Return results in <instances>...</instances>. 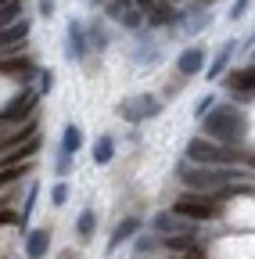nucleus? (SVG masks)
Here are the masks:
<instances>
[{"label":"nucleus","mask_w":255,"mask_h":259,"mask_svg":"<svg viewBox=\"0 0 255 259\" xmlns=\"http://www.w3.org/2000/svg\"><path fill=\"white\" fill-rule=\"evenodd\" d=\"M36 90H22L15 101H8V108H0V122H22V119H29L33 115V108H36Z\"/></svg>","instance_id":"423d86ee"},{"label":"nucleus","mask_w":255,"mask_h":259,"mask_svg":"<svg viewBox=\"0 0 255 259\" xmlns=\"http://www.w3.org/2000/svg\"><path fill=\"white\" fill-rule=\"evenodd\" d=\"M25 36H29V22H25V18H15L11 25L0 29V51H11V47L22 44Z\"/></svg>","instance_id":"9d476101"},{"label":"nucleus","mask_w":255,"mask_h":259,"mask_svg":"<svg viewBox=\"0 0 255 259\" xmlns=\"http://www.w3.org/2000/svg\"><path fill=\"white\" fill-rule=\"evenodd\" d=\"M140 18H144V11H140V8H126V11L119 15V22H122V25H130V29H137V25H140Z\"/></svg>","instance_id":"b1692460"},{"label":"nucleus","mask_w":255,"mask_h":259,"mask_svg":"<svg viewBox=\"0 0 255 259\" xmlns=\"http://www.w3.org/2000/svg\"><path fill=\"white\" fill-rule=\"evenodd\" d=\"M47 248H50V231H33L25 238V255L29 259H43Z\"/></svg>","instance_id":"ddd939ff"},{"label":"nucleus","mask_w":255,"mask_h":259,"mask_svg":"<svg viewBox=\"0 0 255 259\" xmlns=\"http://www.w3.org/2000/svg\"><path fill=\"white\" fill-rule=\"evenodd\" d=\"M18 15H22V4H18V0H4V4H0V29L11 25Z\"/></svg>","instance_id":"6ab92c4d"},{"label":"nucleus","mask_w":255,"mask_h":259,"mask_svg":"<svg viewBox=\"0 0 255 259\" xmlns=\"http://www.w3.org/2000/svg\"><path fill=\"white\" fill-rule=\"evenodd\" d=\"M137 231H140V220L137 216H126L115 231H112V238H108V252H115L122 241H130V238H137Z\"/></svg>","instance_id":"f8f14e48"},{"label":"nucleus","mask_w":255,"mask_h":259,"mask_svg":"<svg viewBox=\"0 0 255 259\" xmlns=\"http://www.w3.org/2000/svg\"><path fill=\"white\" fill-rule=\"evenodd\" d=\"M201 119H205V134H209V141H219V144H241V137H244V119H241L237 108L219 105L216 112H205Z\"/></svg>","instance_id":"f257e3e1"},{"label":"nucleus","mask_w":255,"mask_h":259,"mask_svg":"<svg viewBox=\"0 0 255 259\" xmlns=\"http://www.w3.org/2000/svg\"><path fill=\"white\" fill-rule=\"evenodd\" d=\"M40 15H43V18L54 15V0H40Z\"/></svg>","instance_id":"7c9ffc66"},{"label":"nucleus","mask_w":255,"mask_h":259,"mask_svg":"<svg viewBox=\"0 0 255 259\" xmlns=\"http://www.w3.org/2000/svg\"><path fill=\"white\" fill-rule=\"evenodd\" d=\"M201 65H205V51L201 47H187L180 54V61H176V69H180V76H198Z\"/></svg>","instance_id":"9b49d317"},{"label":"nucleus","mask_w":255,"mask_h":259,"mask_svg":"<svg viewBox=\"0 0 255 259\" xmlns=\"http://www.w3.org/2000/svg\"><path fill=\"white\" fill-rule=\"evenodd\" d=\"M112 155H115V141L105 134L97 144H93V162H97V166H105V162H112Z\"/></svg>","instance_id":"a211bd4d"},{"label":"nucleus","mask_w":255,"mask_h":259,"mask_svg":"<svg viewBox=\"0 0 255 259\" xmlns=\"http://www.w3.org/2000/svg\"><path fill=\"white\" fill-rule=\"evenodd\" d=\"M180 180H183L190 191L212 194V191H219V187H227V184L241 180V173L219 169V166H180Z\"/></svg>","instance_id":"7ed1b4c3"},{"label":"nucleus","mask_w":255,"mask_h":259,"mask_svg":"<svg viewBox=\"0 0 255 259\" xmlns=\"http://www.w3.org/2000/svg\"><path fill=\"white\" fill-rule=\"evenodd\" d=\"M248 8H251V0H237V4L230 8V18H241V15H244Z\"/></svg>","instance_id":"bb28decb"},{"label":"nucleus","mask_w":255,"mask_h":259,"mask_svg":"<svg viewBox=\"0 0 255 259\" xmlns=\"http://www.w3.org/2000/svg\"><path fill=\"white\" fill-rule=\"evenodd\" d=\"M212 105H216V97H212V94H205V97H201V101H198V105H194V115H198V119H201V115H205V112H209V108H212Z\"/></svg>","instance_id":"393cba45"},{"label":"nucleus","mask_w":255,"mask_h":259,"mask_svg":"<svg viewBox=\"0 0 255 259\" xmlns=\"http://www.w3.org/2000/svg\"><path fill=\"white\" fill-rule=\"evenodd\" d=\"M151 4H155V0H137V8H140V11H144V8H151Z\"/></svg>","instance_id":"473e14b6"},{"label":"nucleus","mask_w":255,"mask_h":259,"mask_svg":"<svg viewBox=\"0 0 255 259\" xmlns=\"http://www.w3.org/2000/svg\"><path fill=\"white\" fill-rule=\"evenodd\" d=\"M69 169H72V155L61 151V158H58V177H69Z\"/></svg>","instance_id":"a878e982"},{"label":"nucleus","mask_w":255,"mask_h":259,"mask_svg":"<svg viewBox=\"0 0 255 259\" xmlns=\"http://www.w3.org/2000/svg\"><path fill=\"white\" fill-rule=\"evenodd\" d=\"M40 151V137L33 134V137H25L22 144H11L4 155H0V166H18V162H25V158H33Z\"/></svg>","instance_id":"0eeeda50"},{"label":"nucleus","mask_w":255,"mask_h":259,"mask_svg":"<svg viewBox=\"0 0 255 259\" xmlns=\"http://www.w3.org/2000/svg\"><path fill=\"white\" fill-rule=\"evenodd\" d=\"M65 58L69 61H83L86 58V32L79 22H69V47H65Z\"/></svg>","instance_id":"1a4fd4ad"},{"label":"nucleus","mask_w":255,"mask_h":259,"mask_svg":"<svg viewBox=\"0 0 255 259\" xmlns=\"http://www.w3.org/2000/svg\"><path fill=\"white\" fill-rule=\"evenodd\" d=\"M0 4H4V0H0Z\"/></svg>","instance_id":"72a5a7b5"},{"label":"nucleus","mask_w":255,"mask_h":259,"mask_svg":"<svg viewBox=\"0 0 255 259\" xmlns=\"http://www.w3.org/2000/svg\"><path fill=\"white\" fill-rule=\"evenodd\" d=\"M187 155L201 162V166H219V162H251L248 151H241L237 144H219V141H209V137H194L187 144Z\"/></svg>","instance_id":"f03ea898"},{"label":"nucleus","mask_w":255,"mask_h":259,"mask_svg":"<svg viewBox=\"0 0 255 259\" xmlns=\"http://www.w3.org/2000/svg\"><path fill=\"white\" fill-rule=\"evenodd\" d=\"M216 209H219V202L212 194H201V191L198 194H183V198H176V205H173V212L183 216V220H212Z\"/></svg>","instance_id":"20e7f679"},{"label":"nucleus","mask_w":255,"mask_h":259,"mask_svg":"<svg viewBox=\"0 0 255 259\" xmlns=\"http://www.w3.org/2000/svg\"><path fill=\"white\" fill-rule=\"evenodd\" d=\"M234 51H237V44H234V40H227V44H223V47H219V54H216V61L209 65V79H219V76H223V69H227V65H230V58H234Z\"/></svg>","instance_id":"dca6fc26"},{"label":"nucleus","mask_w":255,"mask_h":259,"mask_svg":"<svg viewBox=\"0 0 255 259\" xmlns=\"http://www.w3.org/2000/svg\"><path fill=\"white\" fill-rule=\"evenodd\" d=\"M50 87H54V72H50V69H47V72H40V90H43V94H47V90H50Z\"/></svg>","instance_id":"cd10ccee"},{"label":"nucleus","mask_w":255,"mask_h":259,"mask_svg":"<svg viewBox=\"0 0 255 259\" xmlns=\"http://www.w3.org/2000/svg\"><path fill=\"white\" fill-rule=\"evenodd\" d=\"M8 223H18V212H11V209H0V227H8Z\"/></svg>","instance_id":"c85d7f7f"},{"label":"nucleus","mask_w":255,"mask_h":259,"mask_svg":"<svg viewBox=\"0 0 255 259\" xmlns=\"http://www.w3.org/2000/svg\"><path fill=\"white\" fill-rule=\"evenodd\" d=\"M105 44H108V36H105L101 29H93V47H97V51H105Z\"/></svg>","instance_id":"c756f323"},{"label":"nucleus","mask_w":255,"mask_h":259,"mask_svg":"<svg viewBox=\"0 0 255 259\" xmlns=\"http://www.w3.org/2000/svg\"><path fill=\"white\" fill-rule=\"evenodd\" d=\"M194 234H166V248H173V252H183V248H190L194 241H190Z\"/></svg>","instance_id":"4be33fe9"},{"label":"nucleus","mask_w":255,"mask_h":259,"mask_svg":"<svg viewBox=\"0 0 255 259\" xmlns=\"http://www.w3.org/2000/svg\"><path fill=\"white\" fill-rule=\"evenodd\" d=\"M183 255H187V259H205V252H198L194 245H190V248H183Z\"/></svg>","instance_id":"2f4dec72"},{"label":"nucleus","mask_w":255,"mask_h":259,"mask_svg":"<svg viewBox=\"0 0 255 259\" xmlns=\"http://www.w3.org/2000/svg\"><path fill=\"white\" fill-rule=\"evenodd\" d=\"M93 227H97V216H93V209H83V212H79V223H76L79 238H90V234H93Z\"/></svg>","instance_id":"aec40b11"},{"label":"nucleus","mask_w":255,"mask_h":259,"mask_svg":"<svg viewBox=\"0 0 255 259\" xmlns=\"http://www.w3.org/2000/svg\"><path fill=\"white\" fill-rule=\"evenodd\" d=\"M0 72L15 76V79H29L33 76V61L29 58H8V61H0Z\"/></svg>","instance_id":"4468645a"},{"label":"nucleus","mask_w":255,"mask_h":259,"mask_svg":"<svg viewBox=\"0 0 255 259\" xmlns=\"http://www.w3.org/2000/svg\"><path fill=\"white\" fill-rule=\"evenodd\" d=\"M83 148V130L76 126V122H69L65 126V137H61V151H65V155H76Z\"/></svg>","instance_id":"f3484780"},{"label":"nucleus","mask_w":255,"mask_h":259,"mask_svg":"<svg viewBox=\"0 0 255 259\" xmlns=\"http://www.w3.org/2000/svg\"><path fill=\"white\" fill-rule=\"evenodd\" d=\"M22 173H29V166H0V187H11Z\"/></svg>","instance_id":"412c9836"},{"label":"nucleus","mask_w":255,"mask_h":259,"mask_svg":"<svg viewBox=\"0 0 255 259\" xmlns=\"http://www.w3.org/2000/svg\"><path fill=\"white\" fill-rule=\"evenodd\" d=\"M155 29H162V25H176V8H173V0H166V4H151V18H147Z\"/></svg>","instance_id":"2eb2a0df"},{"label":"nucleus","mask_w":255,"mask_h":259,"mask_svg":"<svg viewBox=\"0 0 255 259\" xmlns=\"http://www.w3.org/2000/svg\"><path fill=\"white\" fill-rule=\"evenodd\" d=\"M50 202H54V205H65V202H69V184H65V180H58V184L50 187Z\"/></svg>","instance_id":"5701e85b"},{"label":"nucleus","mask_w":255,"mask_h":259,"mask_svg":"<svg viewBox=\"0 0 255 259\" xmlns=\"http://www.w3.org/2000/svg\"><path fill=\"white\" fill-rule=\"evenodd\" d=\"M155 231L158 234H194V227L176 212H162V216H155Z\"/></svg>","instance_id":"6e6552de"},{"label":"nucleus","mask_w":255,"mask_h":259,"mask_svg":"<svg viewBox=\"0 0 255 259\" xmlns=\"http://www.w3.org/2000/svg\"><path fill=\"white\" fill-rule=\"evenodd\" d=\"M158 97H151V94H140V97H130V101H122V108H119V115L122 119H130V122H140V119H151V115H158Z\"/></svg>","instance_id":"39448f33"}]
</instances>
